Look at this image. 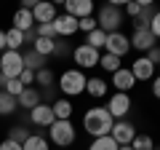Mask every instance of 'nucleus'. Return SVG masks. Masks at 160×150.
<instances>
[{"mask_svg": "<svg viewBox=\"0 0 160 150\" xmlns=\"http://www.w3.org/2000/svg\"><path fill=\"white\" fill-rule=\"evenodd\" d=\"M0 86H3L6 94H11V97H19V94L24 91V86L19 83V78H13V81H0Z\"/></svg>", "mask_w": 160, "mask_h": 150, "instance_id": "obj_33", "label": "nucleus"}, {"mask_svg": "<svg viewBox=\"0 0 160 150\" xmlns=\"http://www.w3.org/2000/svg\"><path fill=\"white\" fill-rule=\"evenodd\" d=\"M32 16H35V24H51L56 19V6L48 0H38L32 8Z\"/></svg>", "mask_w": 160, "mask_h": 150, "instance_id": "obj_13", "label": "nucleus"}, {"mask_svg": "<svg viewBox=\"0 0 160 150\" xmlns=\"http://www.w3.org/2000/svg\"><path fill=\"white\" fill-rule=\"evenodd\" d=\"M133 72V78H136V83L139 81H152L155 78V64L149 62L147 56H139V59H133V67H128Z\"/></svg>", "mask_w": 160, "mask_h": 150, "instance_id": "obj_15", "label": "nucleus"}, {"mask_svg": "<svg viewBox=\"0 0 160 150\" xmlns=\"http://www.w3.org/2000/svg\"><path fill=\"white\" fill-rule=\"evenodd\" d=\"M51 110H53V118L56 121H72V102H69L67 97H62V99H56V102L51 104Z\"/></svg>", "mask_w": 160, "mask_h": 150, "instance_id": "obj_20", "label": "nucleus"}, {"mask_svg": "<svg viewBox=\"0 0 160 150\" xmlns=\"http://www.w3.org/2000/svg\"><path fill=\"white\" fill-rule=\"evenodd\" d=\"M16 97H11V94H6L3 88H0V115H13L16 113Z\"/></svg>", "mask_w": 160, "mask_h": 150, "instance_id": "obj_24", "label": "nucleus"}, {"mask_svg": "<svg viewBox=\"0 0 160 150\" xmlns=\"http://www.w3.org/2000/svg\"><path fill=\"white\" fill-rule=\"evenodd\" d=\"M104 107L109 110V115L115 118V121H123V118L131 113V107H133V102H131V94H120V91H115L112 97H109V102L104 104Z\"/></svg>", "mask_w": 160, "mask_h": 150, "instance_id": "obj_7", "label": "nucleus"}, {"mask_svg": "<svg viewBox=\"0 0 160 150\" xmlns=\"http://www.w3.org/2000/svg\"><path fill=\"white\" fill-rule=\"evenodd\" d=\"M104 40H107V32L104 29H93V32H88L86 35V46H91V48H96V51H102L104 48Z\"/></svg>", "mask_w": 160, "mask_h": 150, "instance_id": "obj_26", "label": "nucleus"}, {"mask_svg": "<svg viewBox=\"0 0 160 150\" xmlns=\"http://www.w3.org/2000/svg\"><path fill=\"white\" fill-rule=\"evenodd\" d=\"M99 24H96V19L93 16H88V19H78V32H93V29H96Z\"/></svg>", "mask_w": 160, "mask_h": 150, "instance_id": "obj_35", "label": "nucleus"}, {"mask_svg": "<svg viewBox=\"0 0 160 150\" xmlns=\"http://www.w3.org/2000/svg\"><path fill=\"white\" fill-rule=\"evenodd\" d=\"M24 46V32H19V29H6V51H22Z\"/></svg>", "mask_w": 160, "mask_h": 150, "instance_id": "obj_22", "label": "nucleus"}, {"mask_svg": "<svg viewBox=\"0 0 160 150\" xmlns=\"http://www.w3.org/2000/svg\"><path fill=\"white\" fill-rule=\"evenodd\" d=\"M99 67H102V70H107V72L112 75V72H118V70L123 67V59L112 56V54H102V59H99Z\"/></svg>", "mask_w": 160, "mask_h": 150, "instance_id": "obj_27", "label": "nucleus"}, {"mask_svg": "<svg viewBox=\"0 0 160 150\" xmlns=\"http://www.w3.org/2000/svg\"><path fill=\"white\" fill-rule=\"evenodd\" d=\"M128 40H131V48H136V51H142V54H147L149 48L158 46L155 35L149 32L147 27H136V29H133V35H128Z\"/></svg>", "mask_w": 160, "mask_h": 150, "instance_id": "obj_9", "label": "nucleus"}, {"mask_svg": "<svg viewBox=\"0 0 160 150\" xmlns=\"http://www.w3.org/2000/svg\"><path fill=\"white\" fill-rule=\"evenodd\" d=\"M136 134H139V131L133 129V123L123 118V121H115V126H112V131H109V137H112L118 145H131Z\"/></svg>", "mask_w": 160, "mask_h": 150, "instance_id": "obj_10", "label": "nucleus"}, {"mask_svg": "<svg viewBox=\"0 0 160 150\" xmlns=\"http://www.w3.org/2000/svg\"><path fill=\"white\" fill-rule=\"evenodd\" d=\"M35 83L43 86V88H51V86H53V70H51V67L38 70V72H35Z\"/></svg>", "mask_w": 160, "mask_h": 150, "instance_id": "obj_30", "label": "nucleus"}, {"mask_svg": "<svg viewBox=\"0 0 160 150\" xmlns=\"http://www.w3.org/2000/svg\"><path fill=\"white\" fill-rule=\"evenodd\" d=\"M48 139H51V145H56V147H69V145H75V139H78V131H75L72 121H53L51 126H48Z\"/></svg>", "mask_w": 160, "mask_h": 150, "instance_id": "obj_4", "label": "nucleus"}, {"mask_svg": "<svg viewBox=\"0 0 160 150\" xmlns=\"http://www.w3.org/2000/svg\"><path fill=\"white\" fill-rule=\"evenodd\" d=\"M40 99H43V97H40V91L29 86V88H24V91L16 97V104H19V107H24V110H35L40 104Z\"/></svg>", "mask_w": 160, "mask_h": 150, "instance_id": "obj_19", "label": "nucleus"}, {"mask_svg": "<svg viewBox=\"0 0 160 150\" xmlns=\"http://www.w3.org/2000/svg\"><path fill=\"white\" fill-rule=\"evenodd\" d=\"M123 0H112V3H107V6L99 8V16H96V24L99 29H104V32H120V27H123V22H126V13H123Z\"/></svg>", "mask_w": 160, "mask_h": 150, "instance_id": "obj_2", "label": "nucleus"}, {"mask_svg": "<svg viewBox=\"0 0 160 150\" xmlns=\"http://www.w3.org/2000/svg\"><path fill=\"white\" fill-rule=\"evenodd\" d=\"M24 150H51L48 147V137H43V134H29V139L22 145Z\"/></svg>", "mask_w": 160, "mask_h": 150, "instance_id": "obj_28", "label": "nucleus"}, {"mask_svg": "<svg viewBox=\"0 0 160 150\" xmlns=\"http://www.w3.org/2000/svg\"><path fill=\"white\" fill-rule=\"evenodd\" d=\"M32 51H38L40 56H53V51H56V40H48V38H35L32 43Z\"/></svg>", "mask_w": 160, "mask_h": 150, "instance_id": "obj_23", "label": "nucleus"}, {"mask_svg": "<svg viewBox=\"0 0 160 150\" xmlns=\"http://www.w3.org/2000/svg\"><path fill=\"white\" fill-rule=\"evenodd\" d=\"M144 56H147L149 62L155 64V67H160V46H155V48H149V51L144 54Z\"/></svg>", "mask_w": 160, "mask_h": 150, "instance_id": "obj_39", "label": "nucleus"}, {"mask_svg": "<svg viewBox=\"0 0 160 150\" xmlns=\"http://www.w3.org/2000/svg\"><path fill=\"white\" fill-rule=\"evenodd\" d=\"M64 13L75 19H88L93 16V0H64Z\"/></svg>", "mask_w": 160, "mask_h": 150, "instance_id": "obj_12", "label": "nucleus"}, {"mask_svg": "<svg viewBox=\"0 0 160 150\" xmlns=\"http://www.w3.org/2000/svg\"><path fill=\"white\" fill-rule=\"evenodd\" d=\"M155 11H158V8H155L152 3H149V6H142V13L133 19V29H136V27H147V29H149V22H152Z\"/></svg>", "mask_w": 160, "mask_h": 150, "instance_id": "obj_25", "label": "nucleus"}, {"mask_svg": "<svg viewBox=\"0 0 160 150\" xmlns=\"http://www.w3.org/2000/svg\"><path fill=\"white\" fill-rule=\"evenodd\" d=\"M6 51V29H0V54Z\"/></svg>", "mask_w": 160, "mask_h": 150, "instance_id": "obj_43", "label": "nucleus"}, {"mask_svg": "<svg viewBox=\"0 0 160 150\" xmlns=\"http://www.w3.org/2000/svg\"><path fill=\"white\" fill-rule=\"evenodd\" d=\"M112 86L118 88L120 94H128L133 86H136V78H133V72L128 67H120L118 72H112Z\"/></svg>", "mask_w": 160, "mask_h": 150, "instance_id": "obj_14", "label": "nucleus"}, {"mask_svg": "<svg viewBox=\"0 0 160 150\" xmlns=\"http://www.w3.org/2000/svg\"><path fill=\"white\" fill-rule=\"evenodd\" d=\"M8 139L24 145V142L29 139V129H24V126H11V129H8Z\"/></svg>", "mask_w": 160, "mask_h": 150, "instance_id": "obj_32", "label": "nucleus"}, {"mask_svg": "<svg viewBox=\"0 0 160 150\" xmlns=\"http://www.w3.org/2000/svg\"><path fill=\"white\" fill-rule=\"evenodd\" d=\"M118 150H133V147H131V145H120Z\"/></svg>", "mask_w": 160, "mask_h": 150, "instance_id": "obj_44", "label": "nucleus"}, {"mask_svg": "<svg viewBox=\"0 0 160 150\" xmlns=\"http://www.w3.org/2000/svg\"><path fill=\"white\" fill-rule=\"evenodd\" d=\"M123 13H128L131 19H136L139 13H142V3H139V0H128L126 6H123Z\"/></svg>", "mask_w": 160, "mask_h": 150, "instance_id": "obj_36", "label": "nucleus"}, {"mask_svg": "<svg viewBox=\"0 0 160 150\" xmlns=\"http://www.w3.org/2000/svg\"><path fill=\"white\" fill-rule=\"evenodd\" d=\"M29 121L35 123V126H43V129H48L56 118H53V110H51V104H43L40 102L35 110H29Z\"/></svg>", "mask_w": 160, "mask_h": 150, "instance_id": "obj_16", "label": "nucleus"}, {"mask_svg": "<svg viewBox=\"0 0 160 150\" xmlns=\"http://www.w3.org/2000/svg\"><path fill=\"white\" fill-rule=\"evenodd\" d=\"M19 83H22L24 88H29V86L35 83V72H32V70H27V67H24V70H22V75H19Z\"/></svg>", "mask_w": 160, "mask_h": 150, "instance_id": "obj_37", "label": "nucleus"}, {"mask_svg": "<svg viewBox=\"0 0 160 150\" xmlns=\"http://www.w3.org/2000/svg\"><path fill=\"white\" fill-rule=\"evenodd\" d=\"M22 56H24V67L32 70V72H38V70L48 67V59H46V56H40V54H38V51H32V48H29L27 54H22Z\"/></svg>", "mask_w": 160, "mask_h": 150, "instance_id": "obj_21", "label": "nucleus"}, {"mask_svg": "<svg viewBox=\"0 0 160 150\" xmlns=\"http://www.w3.org/2000/svg\"><path fill=\"white\" fill-rule=\"evenodd\" d=\"M131 51V40H128L126 32H109L107 40H104V54H112V56L123 59Z\"/></svg>", "mask_w": 160, "mask_h": 150, "instance_id": "obj_8", "label": "nucleus"}, {"mask_svg": "<svg viewBox=\"0 0 160 150\" xmlns=\"http://www.w3.org/2000/svg\"><path fill=\"white\" fill-rule=\"evenodd\" d=\"M131 147L133 150H155V139L149 137V134H136L133 142H131Z\"/></svg>", "mask_w": 160, "mask_h": 150, "instance_id": "obj_31", "label": "nucleus"}, {"mask_svg": "<svg viewBox=\"0 0 160 150\" xmlns=\"http://www.w3.org/2000/svg\"><path fill=\"white\" fill-rule=\"evenodd\" d=\"M0 150H24L22 147V145H19V142H13V139H3V142H0Z\"/></svg>", "mask_w": 160, "mask_h": 150, "instance_id": "obj_41", "label": "nucleus"}, {"mask_svg": "<svg viewBox=\"0 0 160 150\" xmlns=\"http://www.w3.org/2000/svg\"><path fill=\"white\" fill-rule=\"evenodd\" d=\"M107 91H109V83L104 81V78H96V75L88 78V83H86V94H88V97L104 99V97H107Z\"/></svg>", "mask_w": 160, "mask_h": 150, "instance_id": "obj_17", "label": "nucleus"}, {"mask_svg": "<svg viewBox=\"0 0 160 150\" xmlns=\"http://www.w3.org/2000/svg\"><path fill=\"white\" fill-rule=\"evenodd\" d=\"M112 126H115V118L109 115L107 107H88L86 113H83V129H86L93 139L107 137V134L112 131Z\"/></svg>", "mask_w": 160, "mask_h": 150, "instance_id": "obj_1", "label": "nucleus"}, {"mask_svg": "<svg viewBox=\"0 0 160 150\" xmlns=\"http://www.w3.org/2000/svg\"><path fill=\"white\" fill-rule=\"evenodd\" d=\"M72 59H75V64H78V70H91V67H99L102 54H99L96 48L86 46V43H80V46H75Z\"/></svg>", "mask_w": 160, "mask_h": 150, "instance_id": "obj_6", "label": "nucleus"}, {"mask_svg": "<svg viewBox=\"0 0 160 150\" xmlns=\"http://www.w3.org/2000/svg\"><path fill=\"white\" fill-rule=\"evenodd\" d=\"M118 147H120V145L115 142L109 134H107V137H96L91 145H88V150H118Z\"/></svg>", "mask_w": 160, "mask_h": 150, "instance_id": "obj_29", "label": "nucleus"}, {"mask_svg": "<svg viewBox=\"0 0 160 150\" xmlns=\"http://www.w3.org/2000/svg\"><path fill=\"white\" fill-rule=\"evenodd\" d=\"M155 150H160V147H155Z\"/></svg>", "mask_w": 160, "mask_h": 150, "instance_id": "obj_45", "label": "nucleus"}, {"mask_svg": "<svg viewBox=\"0 0 160 150\" xmlns=\"http://www.w3.org/2000/svg\"><path fill=\"white\" fill-rule=\"evenodd\" d=\"M35 32H38V38L56 40V29H53V22H51V24H35Z\"/></svg>", "mask_w": 160, "mask_h": 150, "instance_id": "obj_34", "label": "nucleus"}, {"mask_svg": "<svg viewBox=\"0 0 160 150\" xmlns=\"http://www.w3.org/2000/svg\"><path fill=\"white\" fill-rule=\"evenodd\" d=\"M53 29H56V38H62V40H67V38H72L75 32H78V19L69 16V13H62L56 19H53Z\"/></svg>", "mask_w": 160, "mask_h": 150, "instance_id": "obj_11", "label": "nucleus"}, {"mask_svg": "<svg viewBox=\"0 0 160 150\" xmlns=\"http://www.w3.org/2000/svg\"><path fill=\"white\" fill-rule=\"evenodd\" d=\"M149 32L155 35V40H160V8H158V11H155L152 22H149Z\"/></svg>", "mask_w": 160, "mask_h": 150, "instance_id": "obj_38", "label": "nucleus"}, {"mask_svg": "<svg viewBox=\"0 0 160 150\" xmlns=\"http://www.w3.org/2000/svg\"><path fill=\"white\" fill-rule=\"evenodd\" d=\"M13 29H19V32H29V29H35V16H32V11L19 8V11L13 13Z\"/></svg>", "mask_w": 160, "mask_h": 150, "instance_id": "obj_18", "label": "nucleus"}, {"mask_svg": "<svg viewBox=\"0 0 160 150\" xmlns=\"http://www.w3.org/2000/svg\"><path fill=\"white\" fill-rule=\"evenodd\" d=\"M24 70L22 51H3L0 54V81H13Z\"/></svg>", "mask_w": 160, "mask_h": 150, "instance_id": "obj_5", "label": "nucleus"}, {"mask_svg": "<svg viewBox=\"0 0 160 150\" xmlns=\"http://www.w3.org/2000/svg\"><path fill=\"white\" fill-rule=\"evenodd\" d=\"M86 83H88V78H86V72L83 70H64L62 75H59V91L64 94V97H78V94H86Z\"/></svg>", "mask_w": 160, "mask_h": 150, "instance_id": "obj_3", "label": "nucleus"}, {"mask_svg": "<svg viewBox=\"0 0 160 150\" xmlns=\"http://www.w3.org/2000/svg\"><path fill=\"white\" fill-rule=\"evenodd\" d=\"M67 51H69V46L62 38H56V51H53V56H67Z\"/></svg>", "mask_w": 160, "mask_h": 150, "instance_id": "obj_40", "label": "nucleus"}, {"mask_svg": "<svg viewBox=\"0 0 160 150\" xmlns=\"http://www.w3.org/2000/svg\"><path fill=\"white\" fill-rule=\"evenodd\" d=\"M152 97L160 99V75H155V78H152Z\"/></svg>", "mask_w": 160, "mask_h": 150, "instance_id": "obj_42", "label": "nucleus"}]
</instances>
